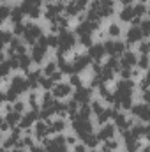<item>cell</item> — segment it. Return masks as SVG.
<instances>
[{
  "mask_svg": "<svg viewBox=\"0 0 150 152\" xmlns=\"http://www.w3.org/2000/svg\"><path fill=\"white\" fill-rule=\"evenodd\" d=\"M12 152H25V151H23V149H18V147H16V149H14Z\"/></svg>",
  "mask_w": 150,
  "mask_h": 152,
  "instance_id": "9f6ffc18",
  "label": "cell"
},
{
  "mask_svg": "<svg viewBox=\"0 0 150 152\" xmlns=\"http://www.w3.org/2000/svg\"><path fill=\"white\" fill-rule=\"evenodd\" d=\"M79 42H81L83 46H88V48L94 44V42H92V36H85V37H79Z\"/></svg>",
  "mask_w": 150,
  "mask_h": 152,
  "instance_id": "f907efd6",
  "label": "cell"
},
{
  "mask_svg": "<svg viewBox=\"0 0 150 152\" xmlns=\"http://www.w3.org/2000/svg\"><path fill=\"white\" fill-rule=\"evenodd\" d=\"M115 149H118V142L117 140H108V142H104V147H103V152H111Z\"/></svg>",
  "mask_w": 150,
  "mask_h": 152,
  "instance_id": "74e56055",
  "label": "cell"
},
{
  "mask_svg": "<svg viewBox=\"0 0 150 152\" xmlns=\"http://www.w3.org/2000/svg\"><path fill=\"white\" fill-rule=\"evenodd\" d=\"M106 152H108V151H106Z\"/></svg>",
  "mask_w": 150,
  "mask_h": 152,
  "instance_id": "be15d7a7",
  "label": "cell"
},
{
  "mask_svg": "<svg viewBox=\"0 0 150 152\" xmlns=\"http://www.w3.org/2000/svg\"><path fill=\"white\" fill-rule=\"evenodd\" d=\"M115 131H117V126H115V124H104V126L99 129L97 136H99V140H103V142H108V140H113V134H115Z\"/></svg>",
  "mask_w": 150,
  "mask_h": 152,
  "instance_id": "9a60e30c",
  "label": "cell"
},
{
  "mask_svg": "<svg viewBox=\"0 0 150 152\" xmlns=\"http://www.w3.org/2000/svg\"><path fill=\"white\" fill-rule=\"evenodd\" d=\"M66 129V122L62 118H55V120H50V131L51 133H62Z\"/></svg>",
  "mask_w": 150,
  "mask_h": 152,
  "instance_id": "484cf974",
  "label": "cell"
},
{
  "mask_svg": "<svg viewBox=\"0 0 150 152\" xmlns=\"http://www.w3.org/2000/svg\"><path fill=\"white\" fill-rule=\"evenodd\" d=\"M4 152H9V151H4Z\"/></svg>",
  "mask_w": 150,
  "mask_h": 152,
  "instance_id": "6125c7cd",
  "label": "cell"
},
{
  "mask_svg": "<svg viewBox=\"0 0 150 152\" xmlns=\"http://www.w3.org/2000/svg\"><path fill=\"white\" fill-rule=\"evenodd\" d=\"M62 152H69V151H67V147H66V149H64V151H62Z\"/></svg>",
  "mask_w": 150,
  "mask_h": 152,
  "instance_id": "6f0895ef",
  "label": "cell"
},
{
  "mask_svg": "<svg viewBox=\"0 0 150 152\" xmlns=\"http://www.w3.org/2000/svg\"><path fill=\"white\" fill-rule=\"evenodd\" d=\"M9 71H11V64H9V60H2V76L5 78V76L9 75Z\"/></svg>",
  "mask_w": 150,
  "mask_h": 152,
  "instance_id": "7dc6e473",
  "label": "cell"
},
{
  "mask_svg": "<svg viewBox=\"0 0 150 152\" xmlns=\"http://www.w3.org/2000/svg\"><path fill=\"white\" fill-rule=\"evenodd\" d=\"M108 34H110L111 37H118V36H120V27H118L117 23H111L110 28H108Z\"/></svg>",
  "mask_w": 150,
  "mask_h": 152,
  "instance_id": "7bdbcfd3",
  "label": "cell"
},
{
  "mask_svg": "<svg viewBox=\"0 0 150 152\" xmlns=\"http://www.w3.org/2000/svg\"><path fill=\"white\" fill-rule=\"evenodd\" d=\"M138 67H140V69H150V58H149V55H141V57L138 58Z\"/></svg>",
  "mask_w": 150,
  "mask_h": 152,
  "instance_id": "8d00e7d4",
  "label": "cell"
},
{
  "mask_svg": "<svg viewBox=\"0 0 150 152\" xmlns=\"http://www.w3.org/2000/svg\"><path fill=\"white\" fill-rule=\"evenodd\" d=\"M66 104H67V113H71V115L78 113V110H79V108H78V104H79V103H78L76 99L69 101V103H66Z\"/></svg>",
  "mask_w": 150,
  "mask_h": 152,
  "instance_id": "ab89813d",
  "label": "cell"
},
{
  "mask_svg": "<svg viewBox=\"0 0 150 152\" xmlns=\"http://www.w3.org/2000/svg\"><path fill=\"white\" fill-rule=\"evenodd\" d=\"M73 90V85L71 83H55V87L51 88V94L57 97V99H62V97H67Z\"/></svg>",
  "mask_w": 150,
  "mask_h": 152,
  "instance_id": "30bf717a",
  "label": "cell"
},
{
  "mask_svg": "<svg viewBox=\"0 0 150 152\" xmlns=\"http://www.w3.org/2000/svg\"><path fill=\"white\" fill-rule=\"evenodd\" d=\"M66 11V5H62L60 2H57V4H48L46 5V18L50 20V21H53L55 18H58L60 16V12H64Z\"/></svg>",
  "mask_w": 150,
  "mask_h": 152,
  "instance_id": "8fae6325",
  "label": "cell"
},
{
  "mask_svg": "<svg viewBox=\"0 0 150 152\" xmlns=\"http://www.w3.org/2000/svg\"><path fill=\"white\" fill-rule=\"evenodd\" d=\"M133 88H134V81L129 78V80H120L117 83V92L115 96L117 97H124V96H133Z\"/></svg>",
  "mask_w": 150,
  "mask_h": 152,
  "instance_id": "ba28073f",
  "label": "cell"
},
{
  "mask_svg": "<svg viewBox=\"0 0 150 152\" xmlns=\"http://www.w3.org/2000/svg\"><path fill=\"white\" fill-rule=\"evenodd\" d=\"M25 104H27V103H23V101H16V103H14V106H12V110H14V112H18V113H23Z\"/></svg>",
  "mask_w": 150,
  "mask_h": 152,
  "instance_id": "c3c4849f",
  "label": "cell"
},
{
  "mask_svg": "<svg viewBox=\"0 0 150 152\" xmlns=\"http://www.w3.org/2000/svg\"><path fill=\"white\" fill-rule=\"evenodd\" d=\"M28 87H30V85H28V80H27V78H23V76H14L12 81H11V87H9V90H7V94L2 96V101H14V97L20 96V94H23V92H27Z\"/></svg>",
  "mask_w": 150,
  "mask_h": 152,
  "instance_id": "6da1fadb",
  "label": "cell"
},
{
  "mask_svg": "<svg viewBox=\"0 0 150 152\" xmlns=\"http://www.w3.org/2000/svg\"><path fill=\"white\" fill-rule=\"evenodd\" d=\"M90 113H94V112H92V106H88V104H81V108L78 110V113L76 115H78L79 118H88Z\"/></svg>",
  "mask_w": 150,
  "mask_h": 152,
  "instance_id": "1f68e13d",
  "label": "cell"
},
{
  "mask_svg": "<svg viewBox=\"0 0 150 152\" xmlns=\"http://www.w3.org/2000/svg\"><path fill=\"white\" fill-rule=\"evenodd\" d=\"M57 64H58V71H62L64 75H73V73H74L73 62L66 60L64 55H57Z\"/></svg>",
  "mask_w": 150,
  "mask_h": 152,
  "instance_id": "d6986e66",
  "label": "cell"
},
{
  "mask_svg": "<svg viewBox=\"0 0 150 152\" xmlns=\"http://www.w3.org/2000/svg\"><path fill=\"white\" fill-rule=\"evenodd\" d=\"M66 140H67V145H73V143L76 142V138H74V136H67Z\"/></svg>",
  "mask_w": 150,
  "mask_h": 152,
  "instance_id": "11a10c76",
  "label": "cell"
},
{
  "mask_svg": "<svg viewBox=\"0 0 150 152\" xmlns=\"http://www.w3.org/2000/svg\"><path fill=\"white\" fill-rule=\"evenodd\" d=\"M18 57H20V69H25V71H27V69L30 67V64L34 62L32 55H27V53H25V55H18Z\"/></svg>",
  "mask_w": 150,
  "mask_h": 152,
  "instance_id": "f1b7e54d",
  "label": "cell"
},
{
  "mask_svg": "<svg viewBox=\"0 0 150 152\" xmlns=\"http://www.w3.org/2000/svg\"><path fill=\"white\" fill-rule=\"evenodd\" d=\"M145 129H147V126H143V124H136V126L131 127V131H133V134H134L136 138L145 136Z\"/></svg>",
  "mask_w": 150,
  "mask_h": 152,
  "instance_id": "e575fe53",
  "label": "cell"
},
{
  "mask_svg": "<svg viewBox=\"0 0 150 152\" xmlns=\"http://www.w3.org/2000/svg\"><path fill=\"white\" fill-rule=\"evenodd\" d=\"M106 67H110L113 73H117V71H122V64H120V60H117V57H111L106 64H104Z\"/></svg>",
  "mask_w": 150,
  "mask_h": 152,
  "instance_id": "4dcf8cb0",
  "label": "cell"
},
{
  "mask_svg": "<svg viewBox=\"0 0 150 152\" xmlns=\"http://www.w3.org/2000/svg\"><path fill=\"white\" fill-rule=\"evenodd\" d=\"M140 28L143 30V36H150V20H141Z\"/></svg>",
  "mask_w": 150,
  "mask_h": 152,
  "instance_id": "f6af8a7d",
  "label": "cell"
},
{
  "mask_svg": "<svg viewBox=\"0 0 150 152\" xmlns=\"http://www.w3.org/2000/svg\"><path fill=\"white\" fill-rule=\"evenodd\" d=\"M5 2H7V0H2V4H5Z\"/></svg>",
  "mask_w": 150,
  "mask_h": 152,
  "instance_id": "680465c9",
  "label": "cell"
},
{
  "mask_svg": "<svg viewBox=\"0 0 150 152\" xmlns=\"http://www.w3.org/2000/svg\"><path fill=\"white\" fill-rule=\"evenodd\" d=\"M88 152H97V151H88Z\"/></svg>",
  "mask_w": 150,
  "mask_h": 152,
  "instance_id": "94428289",
  "label": "cell"
},
{
  "mask_svg": "<svg viewBox=\"0 0 150 152\" xmlns=\"http://www.w3.org/2000/svg\"><path fill=\"white\" fill-rule=\"evenodd\" d=\"M85 147H87L85 143H78V145H74V152H87Z\"/></svg>",
  "mask_w": 150,
  "mask_h": 152,
  "instance_id": "f5cc1de1",
  "label": "cell"
},
{
  "mask_svg": "<svg viewBox=\"0 0 150 152\" xmlns=\"http://www.w3.org/2000/svg\"><path fill=\"white\" fill-rule=\"evenodd\" d=\"M39 117V110H32V112H28V113H25L21 117V122H20V127L21 129H28L34 122H36V118Z\"/></svg>",
  "mask_w": 150,
  "mask_h": 152,
  "instance_id": "ac0fdd59",
  "label": "cell"
},
{
  "mask_svg": "<svg viewBox=\"0 0 150 152\" xmlns=\"http://www.w3.org/2000/svg\"><path fill=\"white\" fill-rule=\"evenodd\" d=\"M51 131H50V122H46V120H39L37 124H36V138L39 140H44L48 134H50Z\"/></svg>",
  "mask_w": 150,
  "mask_h": 152,
  "instance_id": "e0dca14e",
  "label": "cell"
},
{
  "mask_svg": "<svg viewBox=\"0 0 150 152\" xmlns=\"http://www.w3.org/2000/svg\"><path fill=\"white\" fill-rule=\"evenodd\" d=\"M104 110H106V108L103 106V103H101V101H94V103H92V112H94L95 115L103 113Z\"/></svg>",
  "mask_w": 150,
  "mask_h": 152,
  "instance_id": "60d3db41",
  "label": "cell"
},
{
  "mask_svg": "<svg viewBox=\"0 0 150 152\" xmlns=\"http://www.w3.org/2000/svg\"><path fill=\"white\" fill-rule=\"evenodd\" d=\"M48 48H50V44H48V39L46 37H41L34 44V48H32V58H34V62H37V64H41L42 62V58L46 57V51H48Z\"/></svg>",
  "mask_w": 150,
  "mask_h": 152,
  "instance_id": "277c9868",
  "label": "cell"
},
{
  "mask_svg": "<svg viewBox=\"0 0 150 152\" xmlns=\"http://www.w3.org/2000/svg\"><path fill=\"white\" fill-rule=\"evenodd\" d=\"M90 97H92V88H90V87H88V88L78 87V88L74 90V99L79 103V104H88Z\"/></svg>",
  "mask_w": 150,
  "mask_h": 152,
  "instance_id": "4fadbf2b",
  "label": "cell"
},
{
  "mask_svg": "<svg viewBox=\"0 0 150 152\" xmlns=\"http://www.w3.org/2000/svg\"><path fill=\"white\" fill-rule=\"evenodd\" d=\"M23 32H25V25H21V23L14 25V36H23Z\"/></svg>",
  "mask_w": 150,
  "mask_h": 152,
  "instance_id": "816d5d0a",
  "label": "cell"
},
{
  "mask_svg": "<svg viewBox=\"0 0 150 152\" xmlns=\"http://www.w3.org/2000/svg\"><path fill=\"white\" fill-rule=\"evenodd\" d=\"M88 2H90V0H71V2L66 5V12H67L69 16H78V14H81V12L87 9Z\"/></svg>",
  "mask_w": 150,
  "mask_h": 152,
  "instance_id": "52a82bcc",
  "label": "cell"
},
{
  "mask_svg": "<svg viewBox=\"0 0 150 152\" xmlns=\"http://www.w3.org/2000/svg\"><path fill=\"white\" fill-rule=\"evenodd\" d=\"M136 18V14H134V7L133 5H124V9L120 11V20L122 21H133Z\"/></svg>",
  "mask_w": 150,
  "mask_h": 152,
  "instance_id": "cb8c5ba5",
  "label": "cell"
},
{
  "mask_svg": "<svg viewBox=\"0 0 150 152\" xmlns=\"http://www.w3.org/2000/svg\"><path fill=\"white\" fill-rule=\"evenodd\" d=\"M141 39H143V30L140 27H131L127 30V42L129 44L131 42H141Z\"/></svg>",
  "mask_w": 150,
  "mask_h": 152,
  "instance_id": "ffe728a7",
  "label": "cell"
},
{
  "mask_svg": "<svg viewBox=\"0 0 150 152\" xmlns=\"http://www.w3.org/2000/svg\"><path fill=\"white\" fill-rule=\"evenodd\" d=\"M42 145H44L46 152H62L66 149V145H67V140H66V136H62V134L58 133V134H57L55 138H51V140L44 138V140H42Z\"/></svg>",
  "mask_w": 150,
  "mask_h": 152,
  "instance_id": "3957f363",
  "label": "cell"
},
{
  "mask_svg": "<svg viewBox=\"0 0 150 152\" xmlns=\"http://www.w3.org/2000/svg\"><path fill=\"white\" fill-rule=\"evenodd\" d=\"M115 126L120 127V129H129V127H133V120L127 118L124 113H117V117H115Z\"/></svg>",
  "mask_w": 150,
  "mask_h": 152,
  "instance_id": "7402d4cb",
  "label": "cell"
},
{
  "mask_svg": "<svg viewBox=\"0 0 150 152\" xmlns=\"http://www.w3.org/2000/svg\"><path fill=\"white\" fill-rule=\"evenodd\" d=\"M120 64H122V67H134V66L138 64V57H136V53H133V51H125V53L122 55Z\"/></svg>",
  "mask_w": 150,
  "mask_h": 152,
  "instance_id": "44dd1931",
  "label": "cell"
},
{
  "mask_svg": "<svg viewBox=\"0 0 150 152\" xmlns=\"http://www.w3.org/2000/svg\"><path fill=\"white\" fill-rule=\"evenodd\" d=\"M131 112H133L134 117H138V118H141V120H147V115H149V112H150V104H147V103L133 104Z\"/></svg>",
  "mask_w": 150,
  "mask_h": 152,
  "instance_id": "2e32d148",
  "label": "cell"
},
{
  "mask_svg": "<svg viewBox=\"0 0 150 152\" xmlns=\"http://www.w3.org/2000/svg\"><path fill=\"white\" fill-rule=\"evenodd\" d=\"M57 67H58L57 60H51V62H48V64L44 66V69H42V75H44V76L55 75V73H57Z\"/></svg>",
  "mask_w": 150,
  "mask_h": 152,
  "instance_id": "f546056e",
  "label": "cell"
},
{
  "mask_svg": "<svg viewBox=\"0 0 150 152\" xmlns=\"http://www.w3.org/2000/svg\"><path fill=\"white\" fill-rule=\"evenodd\" d=\"M41 87H42L44 90H51V88L55 87V81H53L50 76H42V80H41Z\"/></svg>",
  "mask_w": 150,
  "mask_h": 152,
  "instance_id": "d590c367",
  "label": "cell"
},
{
  "mask_svg": "<svg viewBox=\"0 0 150 152\" xmlns=\"http://www.w3.org/2000/svg\"><path fill=\"white\" fill-rule=\"evenodd\" d=\"M21 117H23L21 113H18V112H14V110H12V112H9V113L5 115V120H7V124H9V126H12V127H14V124H18V126H20Z\"/></svg>",
  "mask_w": 150,
  "mask_h": 152,
  "instance_id": "4316f807",
  "label": "cell"
},
{
  "mask_svg": "<svg viewBox=\"0 0 150 152\" xmlns=\"http://www.w3.org/2000/svg\"><path fill=\"white\" fill-rule=\"evenodd\" d=\"M69 83H71L73 87H76V88H78V87H81V78H79L78 75H73V76H71V81H69Z\"/></svg>",
  "mask_w": 150,
  "mask_h": 152,
  "instance_id": "681fc988",
  "label": "cell"
},
{
  "mask_svg": "<svg viewBox=\"0 0 150 152\" xmlns=\"http://www.w3.org/2000/svg\"><path fill=\"white\" fill-rule=\"evenodd\" d=\"M23 16H25V12H23V9H21V7H14V9H12V12H11V20H12V23H14V25L21 23Z\"/></svg>",
  "mask_w": 150,
  "mask_h": 152,
  "instance_id": "83f0119b",
  "label": "cell"
},
{
  "mask_svg": "<svg viewBox=\"0 0 150 152\" xmlns=\"http://www.w3.org/2000/svg\"><path fill=\"white\" fill-rule=\"evenodd\" d=\"M138 51L141 55H149L150 53V41H141L140 46H138Z\"/></svg>",
  "mask_w": 150,
  "mask_h": 152,
  "instance_id": "f35d334b",
  "label": "cell"
},
{
  "mask_svg": "<svg viewBox=\"0 0 150 152\" xmlns=\"http://www.w3.org/2000/svg\"><path fill=\"white\" fill-rule=\"evenodd\" d=\"M92 64V57L90 55H76L74 60H73V67H74V73L83 71L85 67H88Z\"/></svg>",
  "mask_w": 150,
  "mask_h": 152,
  "instance_id": "7c38bea8",
  "label": "cell"
},
{
  "mask_svg": "<svg viewBox=\"0 0 150 152\" xmlns=\"http://www.w3.org/2000/svg\"><path fill=\"white\" fill-rule=\"evenodd\" d=\"M12 34H11V32H9V30H4V32H2V44H4V46H5V44H9V42H12Z\"/></svg>",
  "mask_w": 150,
  "mask_h": 152,
  "instance_id": "ee69618b",
  "label": "cell"
},
{
  "mask_svg": "<svg viewBox=\"0 0 150 152\" xmlns=\"http://www.w3.org/2000/svg\"><path fill=\"white\" fill-rule=\"evenodd\" d=\"M83 142H85V145H87V147L94 149V147H97V143H99V136L92 133V134H90V136H87V138H85Z\"/></svg>",
  "mask_w": 150,
  "mask_h": 152,
  "instance_id": "836d02e7",
  "label": "cell"
},
{
  "mask_svg": "<svg viewBox=\"0 0 150 152\" xmlns=\"http://www.w3.org/2000/svg\"><path fill=\"white\" fill-rule=\"evenodd\" d=\"M46 39H48V44H50V48H58V42H60V41H58V37H57L55 34L48 36Z\"/></svg>",
  "mask_w": 150,
  "mask_h": 152,
  "instance_id": "bcb514c9",
  "label": "cell"
},
{
  "mask_svg": "<svg viewBox=\"0 0 150 152\" xmlns=\"http://www.w3.org/2000/svg\"><path fill=\"white\" fill-rule=\"evenodd\" d=\"M23 37L28 44H36L39 39L42 37V28L36 25V23H28L25 25V32H23Z\"/></svg>",
  "mask_w": 150,
  "mask_h": 152,
  "instance_id": "5b68a950",
  "label": "cell"
},
{
  "mask_svg": "<svg viewBox=\"0 0 150 152\" xmlns=\"http://www.w3.org/2000/svg\"><path fill=\"white\" fill-rule=\"evenodd\" d=\"M57 2H60V4H62V2H64V0H57Z\"/></svg>",
  "mask_w": 150,
  "mask_h": 152,
  "instance_id": "91938a15",
  "label": "cell"
},
{
  "mask_svg": "<svg viewBox=\"0 0 150 152\" xmlns=\"http://www.w3.org/2000/svg\"><path fill=\"white\" fill-rule=\"evenodd\" d=\"M115 117H117V110H113V108H106L103 113L97 115V122H99L101 126H104V124H108L110 118H115Z\"/></svg>",
  "mask_w": 150,
  "mask_h": 152,
  "instance_id": "603a6c76",
  "label": "cell"
},
{
  "mask_svg": "<svg viewBox=\"0 0 150 152\" xmlns=\"http://www.w3.org/2000/svg\"><path fill=\"white\" fill-rule=\"evenodd\" d=\"M11 12H12V9H11L7 4H4V5H2V11H0V20H2V21L7 20V16H9Z\"/></svg>",
  "mask_w": 150,
  "mask_h": 152,
  "instance_id": "b9f144b4",
  "label": "cell"
},
{
  "mask_svg": "<svg viewBox=\"0 0 150 152\" xmlns=\"http://www.w3.org/2000/svg\"><path fill=\"white\" fill-rule=\"evenodd\" d=\"M92 5L97 9L101 18H108L115 12V2L113 0H99V2H94Z\"/></svg>",
  "mask_w": 150,
  "mask_h": 152,
  "instance_id": "8992f818",
  "label": "cell"
},
{
  "mask_svg": "<svg viewBox=\"0 0 150 152\" xmlns=\"http://www.w3.org/2000/svg\"><path fill=\"white\" fill-rule=\"evenodd\" d=\"M30 152H46V149H42V147H32Z\"/></svg>",
  "mask_w": 150,
  "mask_h": 152,
  "instance_id": "db71d44e",
  "label": "cell"
},
{
  "mask_svg": "<svg viewBox=\"0 0 150 152\" xmlns=\"http://www.w3.org/2000/svg\"><path fill=\"white\" fill-rule=\"evenodd\" d=\"M125 42L122 41H106L104 42V48H106V53H110L111 57H117V55H124L125 53Z\"/></svg>",
  "mask_w": 150,
  "mask_h": 152,
  "instance_id": "9c48e42d",
  "label": "cell"
},
{
  "mask_svg": "<svg viewBox=\"0 0 150 152\" xmlns=\"http://www.w3.org/2000/svg\"><path fill=\"white\" fill-rule=\"evenodd\" d=\"M104 53H106L104 42H95V44H92V46L88 48V55H90L92 60H95V62H99V60L104 57Z\"/></svg>",
  "mask_w": 150,
  "mask_h": 152,
  "instance_id": "5bb4252c",
  "label": "cell"
},
{
  "mask_svg": "<svg viewBox=\"0 0 150 152\" xmlns=\"http://www.w3.org/2000/svg\"><path fill=\"white\" fill-rule=\"evenodd\" d=\"M58 48H57V55H64L66 51H69L76 44V34H71L69 30H62L58 36Z\"/></svg>",
  "mask_w": 150,
  "mask_h": 152,
  "instance_id": "7a4b0ae2",
  "label": "cell"
},
{
  "mask_svg": "<svg viewBox=\"0 0 150 152\" xmlns=\"http://www.w3.org/2000/svg\"><path fill=\"white\" fill-rule=\"evenodd\" d=\"M134 7V14H136V18H141V16H145L147 12H149V9H147V5L145 4H136V5H133Z\"/></svg>",
  "mask_w": 150,
  "mask_h": 152,
  "instance_id": "d6a6232c",
  "label": "cell"
},
{
  "mask_svg": "<svg viewBox=\"0 0 150 152\" xmlns=\"http://www.w3.org/2000/svg\"><path fill=\"white\" fill-rule=\"evenodd\" d=\"M28 85H30V88H37L39 85H41V80H42V73L41 71H32V73H28Z\"/></svg>",
  "mask_w": 150,
  "mask_h": 152,
  "instance_id": "d4e9b609",
  "label": "cell"
}]
</instances>
